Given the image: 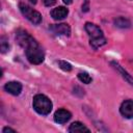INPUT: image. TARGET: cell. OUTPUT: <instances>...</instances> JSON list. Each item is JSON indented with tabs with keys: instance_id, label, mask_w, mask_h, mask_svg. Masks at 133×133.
<instances>
[{
	"instance_id": "20",
	"label": "cell",
	"mask_w": 133,
	"mask_h": 133,
	"mask_svg": "<svg viewBox=\"0 0 133 133\" xmlns=\"http://www.w3.org/2000/svg\"><path fill=\"white\" fill-rule=\"evenodd\" d=\"M29 1H30L32 4H36V2H37V0H29Z\"/></svg>"
},
{
	"instance_id": "1",
	"label": "cell",
	"mask_w": 133,
	"mask_h": 133,
	"mask_svg": "<svg viewBox=\"0 0 133 133\" xmlns=\"http://www.w3.org/2000/svg\"><path fill=\"white\" fill-rule=\"evenodd\" d=\"M16 41L25 49V54L28 61L32 64H39L45 59V53L39 44L24 29L16 31Z\"/></svg>"
},
{
	"instance_id": "16",
	"label": "cell",
	"mask_w": 133,
	"mask_h": 133,
	"mask_svg": "<svg viewBox=\"0 0 133 133\" xmlns=\"http://www.w3.org/2000/svg\"><path fill=\"white\" fill-rule=\"evenodd\" d=\"M55 3H56V0H44V4L46 6H48V7L53 6Z\"/></svg>"
},
{
	"instance_id": "8",
	"label": "cell",
	"mask_w": 133,
	"mask_h": 133,
	"mask_svg": "<svg viewBox=\"0 0 133 133\" xmlns=\"http://www.w3.org/2000/svg\"><path fill=\"white\" fill-rule=\"evenodd\" d=\"M22 88H23L22 84L18 81H10L4 85L5 91H7L8 94H10L12 96H19L22 91Z\"/></svg>"
},
{
	"instance_id": "3",
	"label": "cell",
	"mask_w": 133,
	"mask_h": 133,
	"mask_svg": "<svg viewBox=\"0 0 133 133\" xmlns=\"http://www.w3.org/2000/svg\"><path fill=\"white\" fill-rule=\"evenodd\" d=\"M32 106L33 109L42 115H48L53 107V104L51 102V100L42 94H37L33 97V101H32Z\"/></svg>"
},
{
	"instance_id": "12",
	"label": "cell",
	"mask_w": 133,
	"mask_h": 133,
	"mask_svg": "<svg viewBox=\"0 0 133 133\" xmlns=\"http://www.w3.org/2000/svg\"><path fill=\"white\" fill-rule=\"evenodd\" d=\"M113 23H114V25H115L116 27L123 28V29H125V28H130V27H131V21H130L129 19L125 18V17H118V18L114 19Z\"/></svg>"
},
{
	"instance_id": "15",
	"label": "cell",
	"mask_w": 133,
	"mask_h": 133,
	"mask_svg": "<svg viewBox=\"0 0 133 133\" xmlns=\"http://www.w3.org/2000/svg\"><path fill=\"white\" fill-rule=\"evenodd\" d=\"M57 63H58L59 68H60L61 70L65 71V72H70V71H72V69H73V68H72V64L69 63V62H66V61H64V60H58Z\"/></svg>"
},
{
	"instance_id": "4",
	"label": "cell",
	"mask_w": 133,
	"mask_h": 133,
	"mask_svg": "<svg viewBox=\"0 0 133 133\" xmlns=\"http://www.w3.org/2000/svg\"><path fill=\"white\" fill-rule=\"evenodd\" d=\"M19 8H20V11L22 12V15L28 21H30L32 24L38 25L42 22V15L38 11L34 10L33 8H31L30 6H28L27 4H25V3H19Z\"/></svg>"
},
{
	"instance_id": "6",
	"label": "cell",
	"mask_w": 133,
	"mask_h": 133,
	"mask_svg": "<svg viewBox=\"0 0 133 133\" xmlns=\"http://www.w3.org/2000/svg\"><path fill=\"white\" fill-rule=\"evenodd\" d=\"M121 114L126 118H133V100H126L121 104Z\"/></svg>"
},
{
	"instance_id": "5",
	"label": "cell",
	"mask_w": 133,
	"mask_h": 133,
	"mask_svg": "<svg viewBox=\"0 0 133 133\" xmlns=\"http://www.w3.org/2000/svg\"><path fill=\"white\" fill-rule=\"evenodd\" d=\"M49 29L56 35H66L69 36L71 34V28L68 24L65 23H60V24H53L49 26Z\"/></svg>"
},
{
	"instance_id": "19",
	"label": "cell",
	"mask_w": 133,
	"mask_h": 133,
	"mask_svg": "<svg viewBox=\"0 0 133 133\" xmlns=\"http://www.w3.org/2000/svg\"><path fill=\"white\" fill-rule=\"evenodd\" d=\"M62 1H63V3L66 4V5H70V4L73 3V0H62Z\"/></svg>"
},
{
	"instance_id": "11",
	"label": "cell",
	"mask_w": 133,
	"mask_h": 133,
	"mask_svg": "<svg viewBox=\"0 0 133 133\" xmlns=\"http://www.w3.org/2000/svg\"><path fill=\"white\" fill-rule=\"evenodd\" d=\"M69 132L71 133H77V132H90L87 127H85L82 123L80 122H74L70 125L69 127Z\"/></svg>"
},
{
	"instance_id": "18",
	"label": "cell",
	"mask_w": 133,
	"mask_h": 133,
	"mask_svg": "<svg viewBox=\"0 0 133 133\" xmlns=\"http://www.w3.org/2000/svg\"><path fill=\"white\" fill-rule=\"evenodd\" d=\"M88 1L86 0L85 2H84V4L82 5V11H88Z\"/></svg>"
},
{
	"instance_id": "7",
	"label": "cell",
	"mask_w": 133,
	"mask_h": 133,
	"mask_svg": "<svg viewBox=\"0 0 133 133\" xmlns=\"http://www.w3.org/2000/svg\"><path fill=\"white\" fill-rule=\"evenodd\" d=\"M71 117H72V113L69 110L63 109V108L56 110L54 113V121L57 124H64L66 122H69L71 119Z\"/></svg>"
},
{
	"instance_id": "14",
	"label": "cell",
	"mask_w": 133,
	"mask_h": 133,
	"mask_svg": "<svg viewBox=\"0 0 133 133\" xmlns=\"http://www.w3.org/2000/svg\"><path fill=\"white\" fill-rule=\"evenodd\" d=\"M0 50L1 53H6L9 50V45H8V41L5 36H1L0 37Z\"/></svg>"
},
{
	"instance_id": "10",
	"label": "cell",
	"mask_w": 133,
	"mask_h": 133,
	"mask_svg": "<svg viewBox=\"0 0 133 133\" xmlns=\"http://www.w3.org/2000/svg\"><path fill=\"white\" fill-rule=\"evenodd\" d=\"M110 63H111V64L113 65V68H114V69L122 75V77H123V78H124L130 85L133 86V77H132V76H131V75H130V74H129V73H128V72H127V71H126L119 63H117L116 61H111Z\"/></svg>"
},
{
	"instance_id": "9",
	"label": "cell",
	"mask_w": 133,
	"mask_h": 133,
	"mask_svg": "<svg viewBox=\"0 0 133 133\" xmlns=\"http://www.w3.org/2000/svg\"><path fill=\"white\" fill-rule=\"evenodd\" d=\"M68 14H69V9L66 7H64V6H58L56 8H53L51 10V12H50L51 17L54 20H57V21L63 20L68 16Z\"/></svg>"
},
{
	"instance_id": "13",
	"label": "cell",
	"mask_w": 133,
	"mask_h": 133,
	"mask_svg": "<svg viewBox=\"0 0 133 133\" xmlns=\"http://www.w3.org/2000/svg\"><path fill=\"white\" fill-rule=\"evenodd\" d=\"M78 79L81 81V82H83V83H85V84H89V83H91V81H92V78L90 77V75L88 74V73H86V72H80V73H78Z\"/></svg>"
},
{
	"instance_id": "2",
	"label": "cell",
	"mask_w": 133,
	"mask_h": 133,
	"mask_svg": "<svg viewBox=\"0 0 133 133\" xmlns=\"http://www.w3.org/2000/svg\"><path fill=\"white\" fill-rule=\"evenodd\" d=\"M84 28H85L87 34L90 37L89 44L95 50H97L98 48H100V47H102L106 44L107 39L105 38L102 29L98 25H96L94 23H90V22H86L85 25H84Z\"/></svg>"
},
{
	"instance_id": "17",
	"label": "cell",
	"mask_w": 133,
	"mask_h": 133,
	"mask_svg": "<svg viewBox=\"0 0 133 133\" xmlns=\"http://www.w3.org/2000/svg\"><path fill=\"white\" fill-rule=\"evenodd\" d=\"M7 132H12V133H15L16 130H14V129H11V128H9V127H5V128H3L2 133H7Z\"/></svg>"
}]
</instances>
